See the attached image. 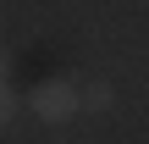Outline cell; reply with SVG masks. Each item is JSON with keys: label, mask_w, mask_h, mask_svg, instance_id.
Returning <instances> with one entry per match:
<instances>
[{"label": "cell", "mask_w": 149, "mask_h": 144, "mask_svg": "<svg viewBox=\"0 0 149 144\" xmlns=\"http://www.w3.org/2000/svg\"><path fill=\"white\" fill-rule=\"evenodd\" d=\"M11 117H17V89L0 83V128H11Z\"/></svg>", "instance_id": "3957f363"}, {"label": "cell", "mask_w": 149, "mask_h": 144, "mask_svg": "<svg viewBox=\"0 0 149 144\" xmlns=\"http://www.w3.org/2000/svg\"><path fill=\"white\" fill-rule=\"evenodd\" d=\"M6 72H11V55H6V50H0V83H6Z\"/></svg>", "instance_id": "277c9868"}, {"label": "cell", "mask_w": 149, "mask_h": 144, "mask_svg": "<svg viewBox=\"0 0 149 144\" xmlns=\"http://www.w3.org/2000/svg\"><path fill=\"white\" fill-rule=\"evenodd\" d=\"M28 105H33V117H44V122H72L83 105H77V83H66V78H50V83H39L33 94H28Z\"/></svg>", "instance_id": "6da1fadb"}, {"label": "cell", "mask_w": 149, "mask_h": 144, "mask_svg": "<svg viewBox=\"0 0 149 144\" xmlns=\"http://www.w3.org/2000/svg\"><path fill=\"white\" fill-rule=\"evenodd\" d=\"M77 105L83 111H111L116 105V89L111 83H88V89H77Z\"/></svg>", "instance_id": "7a4b0ae2"}]
</instances>
